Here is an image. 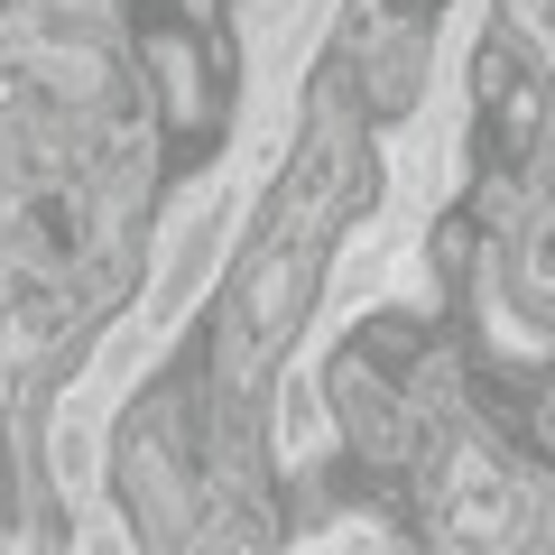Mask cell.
<instances>
[{
	"label": "cell",
	"instance_id": "cell-1",
	"mask_svg": "<svg viewBox=\"0 0 555 555\" xmlns=\"http://www.w3.org/2000/svg\"><path fill=\"white\" fill-rule=\"evenodd\" d=\"M473 167L491 185H518L537 167V149L555 139V112H546V75H537L518 47H481L473 56Z\"/></svg>",
	"mask_w": 555,
	"mask_h": 555
},
{
	"label": "cell",
	"instance_id": "cell-2",
	"mask_svg": "<svg viewBox=\"0 0 555 555\" xmlns=\"http://www.w3.org/2000/svg\"><path fill=\"white\" fill-rule=\"evenodd\" d=\"M436 491H444V537H500V528H518V481H509V463L473 454V444L454 454V473H444Z\"/></svg>",
	"mask_w": 555,
	"mask_h": 555
}]
</instances>
